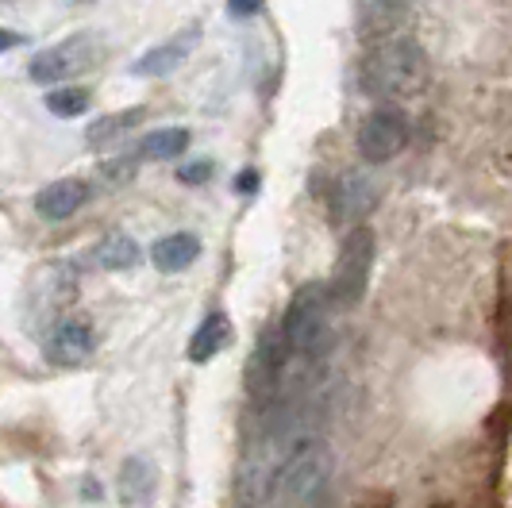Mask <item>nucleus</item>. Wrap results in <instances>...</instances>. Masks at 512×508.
Returning a JSON list of instances; mask_svg holds the SVG:
<instances>
[{
  "mask_svg": "<svg viewBox=\"0 0 512 508\" xmlns=\"http://www.w3.org/2000/svg\"><path fill=\"white\" fill-rule=\"evenodd\" d=\"M428 77H432L428 54H424V47L416 39H405V35L378 39L374 51L362 58V85H366V93L385 97V101H405V97L424 93Z\"/></svg>",
  "mask_w": 512,
  "mask_h": 508,
  "instance_id": "1",
  "label": "nucleus"
},
{
  "mask_svg": "<svg viewBox=\"0 0 512 508\" xmlns=\"http://www.w3.org/2000/svg\"><path fill=\"white\" fill-rule=\"evenodd\" d=\"M77 301V266L74 262H43L31 270V278L24 285V328L39 339V335H51L70 305Z\"/></svg>",
  "mask_w": 512,
  "mask_h": 508,
  "instance_id": "2",
  "label": "nucleus"
},
{
  "mask_svg": "<svg viewBox=\"0 0 512 508\" xmlns=\"http://www.w3.org/2000/svg\"><path fill=\"white\" fill-rule=\"evenodd\" d=\"M335 470L332 447L324 439H312L305 447H297L293 455L282 462L278 478H274V493L270 501L278 508H312L316 497L328 489Z\"/></svg>",
  "mask_w": 512,
  "mask_h": 508,
  "instance_id": "3",
  "label": "nucleus"
},
{
  "mask_svg": "<svg viewBox=\"0 0 512 508\" xmlns=\"http://www.w3.org/2000/svg\"><path fill=\"white\" fill-rule=\"evenodd\" d=\"M328 312H332V293H328V285H320V281H308V285H301V289L289 297V308H285V316H282L289 355L324 358L328 343H332Z\"/></svg>",
  "mask_w": 512,
  "mask_h": 508,
  "instance_id": "4",
  "label": "nucleus"
},
{
  "mask_svg": "<svg viewBox=\"0 0 512 508\" xmlns=\"http://www.w3.org/2000/svg\"><path fill=\"white\" fill-rule=\"evenodd\" d=\"M374 254H378V239L366 224L347 231L339 258H335L332 281H328L335 308H355L362 301V293L370 285V270H374Z\"/></svg>",
  "mask_w": 512,
  "mask_h": 508,
  "instance_id": "5",
  "label": "nucleus"
},
{
  "mask_svg": "<svg viewBox=\"0 0 512 508\" xmlns=\"http://www.w3.org/2000/svg\"><path fill=\"white\" fill-rule=\"evenodd\" d=\"M101 54H104V43L97 35H70V39L54 43L47 51H39V58H31L27 74H31V81H39V85H62L70 77L93 70Z\"/></svg>",
  "mask_w": 512,
  "mask_h": 508,
  "instance_id": "6",
  "label": "nucleus"
},
{
  "mask_svg": "<svg viewBox=\"0 0 512 508\" xmlns=\"http://www.w3.org/2000/svg\"><path fill=\"white\" fill-rule=\"evenodd\" d=\"M285 370H289V343L282 328H266L247 358V389L258 401H278Z\"/></svg>",
  "mask_w": 512,
  "mask_h": 508,
  "instance_id": "7",
  "label": "nucleus"
},
{
  "mask_svg": "<svg viewBox=\"0 0 512 508\" xmlns=\"http://www.w3.org/2000/svg\"><path fill=\"white\" fill-rule=\"evenodd\" d=\"M409 143V116L401 108H374L359 124V154L366 162H393Z\"/></svg>",
  "mask_w": 512,
  "mask_h": 508,
  "instance_id": "8",
  "label": "nucleus"
},
{
  "mask_svg": "<svg viewBox=\"0 0 512 508\" xmlns=\"http://www.w3.org/2000/svg\"><path fill=\"white\" fill-rule=\"evenodd\" d=\"M378 181L370 178L366 170H347L332 181L328 189V208H332V220L339 228H362V220L378 208Z\"/></svg>",
  "mask_w": 512,
  "mask_h": 508,
  "instance_id": "9",
  "label": "nucleus"
},
{
  "mask_svg": "<svg viewBox=\"0 0 512 508\" xmlns=\"http://www.w3.org/2000/svg\"><path fill=\"white\" fill-rule=\"evenodd\" d=\"M93 347H97V335H93V324L85 316H66L47 335V358L54 366H77L93 355Z\"/></svg>",
  "mask_w": 512,
  "mask_h": 508,
  "instance_id": "10",
  "label": "nucleus"
},
{
  "mask_svg": "<svg viewBox=\"0 0 512 508\" xmlns=\"http://www.w3.org/2000/svg\"><path fill=\"white\" fill-rule=\"evenodd\" d=\"M89 201V185L81 178H58L51 181L47 189H39V197H35V212L43 216V220H70L81 204Z\"/></svg>",
  "mask_w": 512,
  "mask_h": 508,
  "instance_id": "11",
  "label": "nucleus"
},
{
  "mask_svg": "<svg viewBox=\"0 0 512 508\" xmlns=\"http://www.w3.org/2000/svg\"><path fill=\"white\" fill-rule=\"evenodd\" d=\"M197 39H201V31H197V27L181 31L178 39H170V43H162V47H154V51L143 54V58L131 66V74H139V77H166V74H174L181 62L193 54Z\"/></svg>",
  "mask_w": 512,
  "mask_h": 508,
  "instance_id": "12",
  "label": "nucleus"
},
{
  "mask_svg": "<svg viewBox=\"0 0 512 508\" xmlns=\"http://www.w3.org/2000/svg\"><path fill=\"white\" fill-rule=\"evenodd\" d=\"M201 254V239L189 235V231H174L166 239H158L151 251V262L162 270V274H178L185 266H193V258Z\"/></svg>",
  "mask_w": 512,
  "mask_h": 508,
  "instance_id": "13",
  "label": "nucleus"
},
{
  "mask_svg": "<svg viewBox=\"0 0 512 508\" xmlns=\"http://www.w3.org/2000/svg\"><path fill=\"white\" fill-rule=\"evenodd\" d=\"M228 339H231V320L224 312H212V316L201 320V328L193 331L185 355H189V362H212V358L228 347Z\"/></svg>",
  "mask_w": 512,
  "mask_h": 508,
  "instance_id": "14",
  "label": "nucleus"
},
{
  "mask_svg": "<svg viewBox=\"0 0 512 508\" xmlns=\"http://www.w3.org/2000/svg\"><path fill=\"white\" fill-rule=\"evenodd\" d=\"M151 493H154L151 462H147V458H128L124 470H120V497H124V505L143 508L151 501Z\"/></svg>",
  "mask_w": 512,
  "mask_h": 508,
  "instance_id": "15",
  "label": "nucleus"
},
{
  "mask_svg": "<svg viewBox=\"0 0 512 508\" xmlns=\"http://www.w3.org/2000/svg\"><path fill=\"white\" fill-rule=\"evenodd\" d=\"M147 116V108L143 104H135V108H124V112H116V116H104V120H93L89 131H85V143L89 147H112L120 135H128L131 127L139 124Z\"/></svg>",
  "mask_w": 512,
  "mask_h": 508,
  "instance_id": "16",
  "label": "nucleus"
},
{
  "mask_svg": "<svg viewBox=\"0 0 512 508\" xmlns=\"http://www.w3.org/2000/svg\"><path fill=\"white\" fill-rule=\"evenodd\" d=\"M93 262L101 270H131L139 262V247H135V239L124 235V231H108L101 243H97V251H93Z\"/></svg>",
  "mask_w": 512,
  "mask_h": 508,
  "instance_id": "17",
  "label": "nucleus"
},
{
  "mask_svg": "<svg viewBox=\"0 0 512 508\" xmlns=\"http://www.w3.org/2000/svg\"><path fill=\"white\" fill-rule=\"evenodd\" d=\"M401 16H405V4H397V0H362L359 8L362 31L366 35H382V39H389V31Z\"/></svg>",
  "mask_w": 512,
  "mask_h": 508,
  "instance_id": "18",
  "label": "nucleus"
},
{
  "mask_svg": "<svg viewBox=\"0 0 512 508\" xmlns=\"http://www.w3.org/2000/svg\"><path fill=\"white\" fill-rule=\"evenodd\" d=\"M181 151H189V131L185 127H162V131H151L143 143H139V154L143 158H178Z\"/></svg>",
  "mask_w": 512,
  "mask_h": 508,
  "instance_id": "19",
  "label": "nucleus"
},
{
  "mask_svg": "<svg viewBox=\"0 0 512 508\" xmlns=\"http://www.w3.org/2000/svg\"><path fill=\"white\" fill-rule=\"evenodd\" d=\"M89 104H93L89 89H51L47 93V108H51L54 116H62V120L89 112Z\"/></svg>",
  "mask_w": 512,
  "mask_h": 508,
  "instance_id": "20",
  "label": "nucleus"
},
{
  "mask_svg": "<svg viewBox=\"0 0 512 508\" xmlns=\"http://www.w3.org/2000/svg\"><path fill=\"white\" fill-rule=\"evenodd\" d=\"M208 174H212V162H197V166H185V170H181V181H185V185H201Z\"/></svg>",
  "mask_w": 512,
  "mask_h": 508,
  "instance_id": "21",
  "label": "nucleus"
},
{
  "mask_svg": "<svg viewBox=\"0 0 512 508\" xmlns=\"http://www.w3.org/2000/svg\"><path fill=\"white\" fill-rule=\"evenodd\" d=\"M258 4H262V0H231L228 8H231V16H251V12H258Z\"/></svg>",
  "mask_w": 512,
  "mask_h": 508,
  "instance_id": "22",
  "label": "nucleus"
},
{
  "mask_svg": "<svg viewBox=\"0 0 512 508\" xmlns=\"http://www.w3.org/2000/svg\"><path fill=\"white\" fill-rule=\"evenodd\" d=\"M20 43H24V35H16V31L0 27V51H12V47H20Z\"/></svg>",
  "mask_w": 512,
  "mask_h": 508,
  "instance_id": "23",
  "label": "nucleus"
},
{
  "mask_svg": "<svg viewBox=\"0 0 512 508\" xmlns=\"http://www.w3.org/2000/svg\"><path fill=\"white\" fill-rule=\"evenodd\" d=\"M239 189H243V193L258 189V174H251V170H247V174H239Z\"/></svg>",
  "mask_w": 512,
  "mask_h": 508,
  "instance_id": "24",
  "label": "nucleus"
},
{
  "mask_svg": "<svg viewBox=\"0 0 512 508\" xmlns=\"http://www.w3.org/2000/svg\"><path fill=\"white\" fill-rule=\"evenodd\" d=\"M397 4H405V8H409V4H412V0H397Z\"/></svg>",
  "mask_w": 512,
  "mask_h": 508,
  "instance_id": "25",
  "label": "nucleus"
}]
</instances>
